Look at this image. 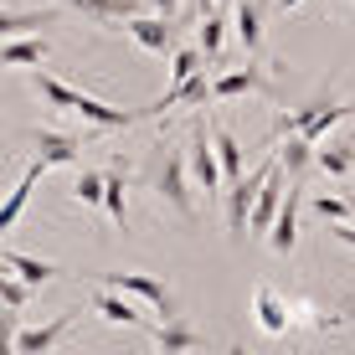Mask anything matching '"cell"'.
Instances as JSON below:
<instances>
[{
    "label": "cell",
    "instance_id": "1",
    "mask_svg": "<svg viewBox=\"0 0 355 355\" xmlns=\"http://www.w3.org/2000/svg\"><path fill=\"white\" fill-rule=\"evenodd\" d=\"M350 108H355V103H340V98H320V103H309V108H299V114H284V119H278V124H273V139H288V134H293V139L320 144L324 134L350 114Z\"/></svg>",
    "mask_w": 355,
    "mask_h": 355
},
{
    "label": "cell",
    "instance_id": "2",
    "mask_svg": "<svg viewBox=\"0 0 355 355\" xmlns=\"http://www.w3.org/2000/svg\"><path fill=\"white\" fill-rule=\"evenodd\" d=\"M273 165L278 160H263L252 175H242V180H227V237H232V248H242L248 242V216H252V201H258V191H263V180L273 175Z\"/></svg>",
    "mask_w": 355,
    "mask_h": 355
},
{
    "label": "cell",
    "instance_id": "3",
    "mask_svg": "<svg viewBox=\"0 0 355 355\" xmlns=\"http://www.w3.org/2000/svg\"><path fill=\"white\" fill-rule=\"evenodd\" d=\"M165 150V165H160V175H155V196L170 206V211L180 216V222H196V196H191V170H186V155L180 150H170V144H160Z\"/></svg>",
    "mask_w": 355,
    "mask_h": 355
},
{
    "label": "cell",
    "instance_id": "4",
    "mask_svg": "<svg viewBox=\"0 0 355 355\" xmlns=\"http://www.w3.org/2000/svg\"><path fill=\"white\" fill-rule=\"evenodd\" d=\"M186 170H191L196 191H206V201H216V196H222V165H216V144H211V119H191Z\"/></svg>",
    "mask_w": 355,
    "mask_h": 355
},
{
    "label": "cell",
    "instance_id": "5",
    "mask_svg": "<svg viewBox=\"0 0 355 355\" xmlns=\"http://www.w3.org/2000/svg\"><path fill=\"white\" fill-rule=\"evenodd\" d=\"M98 288H114L124 299H144L150 309H160V320H180V304L155 273H98Z\"/></svg>",
    "mask_w": 355,
    "mask_h": 355
},
{
    "label": "cell",
    "instance_id": "6",
    "mask_svg": "<svg viewBox=\"0 0 355 355\" xmlns=\"http://www.w3.org/2000/svg\"><path fill=\"white\" fill-rule=\"evenodd\" d=\"M242 93L273 98V78L263 72V62H242V67L222 72V78H211V103H227V98H242Z\"/></svg>",
    "mask_w": 355,
    "mask_h": 355
},
{
    "label": "cell",
    "instance_id": "7",
    "mask_svg": "<svg viewBox=\"0 0 355 355\" xmlns=\"http://www.w3.org/2000/svg\"><path fill=\"white\" fill-rule=\"evenodd\" d=\"M299 206H304V180H288L284 206H278L273 227H268V242H273V252H284V258L299 248Z\"/></svg>",
    "mask_w": 355,
    "mask_h": 355
},
{
    "label": "cell",
    "instance_id": "8",
    "mask_svg": "<svg viewBox=\"0 0 355 355\" xmlns=\"http://www.w3.org/2000/svg\"><path fill=\"white\" fill-rule=\"evenodd\" d=\"M72 114H83V124H93L98 134H108V129H129V124H139V119H144V108H114V103H103V98L78 93Z\"/></svg>",
    "mask_w": 355,
    "mask_h": 355
},
{
    "label": "cell",
    "instance_id": "9",
    "mask_svg": "<svg viewBox=\"0 0 355 355\" xmlns=\"http://www.w3.org/2000/svg\"><path fill=\"white\" fill-rule=\"evenodd\" d=\"M31 144H36L42 170H52V165H78V160H83V139H78V134H62V129H31Z\"/></svg>",
    "mask_w": 355,
    "mask_h": 355
},
{
    "label": "cell",
    "instance_id": "10",
    "mask_svg": "<svg viewBox=\"0 0 355 355\" xmlns=\"http://www.w3.org/2000/svg\"><path fill=\"white\" fill-rule=\"evenodd\" d=\"M232 31L242 42V62L263 57V0H237L232 6Z\"/></svg>",
    "mask_w": 355,
    "mask_h": 355
},
{
    "label": "cell",
    "instance_id": "11",
    "mask_svg": "<svg viewBox=\"0 0 355 355\" xmlns=\"http://www.w3.org/2000/svg\"><path fill=\"white\" fill-rule=\"evenodd\" d=\"M72 324H78V314H57V320L36 324V329H21L16 335V355H52L62 345V335H72Z\"/></svg>",
    "mask_w": 355,
    "mask_h": 355
},
{
    "label": "cell",
    "instance_id": "12",
    "mask_svg": "<svg viewBox=\"0 0 355 355\" xmlns=\"http://www.w3.org/2000/svg\"><path fill=\"white\" fill-rule=\"evenodd\" d=\"M284 191H288V180L278 175V165H273V175L263 180L258 201H252V216H248V242H252V237H268V227H273L278 206H284Z\"/></svg>",
    "mask_w": 355,
    "mask_h": 355
},
{
    "label": "cell",
    "instance_id": "13",
    "mask_svg": "<svg viewBox=\"0 0 355 355\" xmlns=\"http://www.w3.org/2000/svg\"><path fill=\"white\" fill-rule=\"evenodd\" d=\"M252 314H258V329H263V335H288V299H284L273 284H258V288H252Z\"/></svg>",
    "mask_w": 355,
    "mask_h": 355
},
{
    "label": "cell",
    "instance_id": "14",
    "mask_svg": "<svg viewBox=\"0 0 355 355\" xmlns=\"http://www.w3.org/2000/svg\"><path fill=\"white\" fill-rule=\"evenodd\" d=\"M78 16H88L93 26H103V31H114V26H124V21L139 16V0H67Z\"/></svg>",
    "mask_w": 355,
    "mask_h": 355
},
{
    "label": "cell",
    "instance_id": "15",
    "mask_svg": "<svg viewBox=\"0 0 355 355\" xmlns=\"http://www.w3.org/2000/svg\"><path fill=\"white\" fill-rule=\"evenodd\" d=\"M42 175H46V170H42V160H31L26 170H21V180L10 186V196H6V201H0V237H6V232L21 222V211H26V201H31V191H36V180H42Z\"/></svg>",
    "mask_w": 355,
    "mask_h": 355
},
{
    "label": "cell",
    "instance_id": "16",
    "mask_svg": "<svg viewBox=\"0 0 355 355\" xmlns=\"http://www.w3.org/2000/svg\"><path fill=\"white\" fill-rule=\"evenodd\" d=\"M150 345H155V355H191V350L206 345V335H201V329H191L186 320H165L150 335Z\"/></svg>",
    "mask_w": 355,
    "mask_h": 355
},
{
    "label": "cell",
    "instance_id": "17",
    "mask_svg": "<svg viewBox=\"0 0 355 355\" xmlns=\"http://www.w3.org/2000/svg\"><path fill=\"white\" fill-rule=\"evenodd\" d=\"M0 268H10L31 293L46 288L52 278H62V268H57V263H42V258H31V252H0Z\"/></svg>",
    "mask_w": 355,
    "mask_h": 355
},
{
    "label": "cell",
    "instance_id": "18",
    "mask_svg": "<svg viewBox=\"0 0 355 355\" xmlns=\"http://www.w3.org/2000/svg\"><path fill=\"white\" fill-rule=\"evenodd\" d=\"M124 31L134 36L139 46H150V52H175V26H170L165 16H134V21H124Z\"/></svg>",
    "mask_w": 355,
    "mask_h": 355
},
{
    "label": "cell",
    "instance_id": "19",
    "mask_svg": "<svg viewBox=\"0 0 355 355\" xmlns=\"http://www.w3.org/2000/svg\"><path fill=\"white\" fill-rule=\"evenodd\" d=\"M103 211L119 232H129V175H124V165L103 170Z\"/></svg>",
    "mask_w": 355,
    "mask_h": 355
},
{
    "label": "cell",
    "instance_id": "20",
    "mask_svg": "<svg viewBox=\"0 0 355 355\" xmlns=\"http://www.w3.org/2000/svg\"><path fill=\"white\" fill-rule=\"evenodd\" d=\"M93 314H98V320H108V324H124V329H139L144 324V314L134 309V299H124V293H114V288H98L93 293Z\"/></svg>",
    "mask_w": 355,
    "mask_h": 355
},
{
    "label": "cell",
    "instance_id": "21",
    "mask_svg": "<svg viewBox=\"0 0 355 355\" xmlns=\"http://www.w3.org/2000/svg\"><path fill=\"white\" fill-rule=\"evenodd\" d=\"M273 160H278V175H284V180H304V175H309V165H314V144H309V139H293V134H288V139L278 144Z\"/></svg>",
    "mask_w": 355,
    "mask_h": 355
},
{
    "label": "cell",
    "instance_id": "22",
    "mask_svg": "<svg viewBox=\"0 0 355 355\" xmlns=\"http://www.w3.org/2000/svg\"><path fill=\"white\" fill-rule=\"evenodd\" d=\"M52 46L42 36H16V42H0V67H42Z\"/></svg>",
    "mask_w": 355,
    "mask_h": 355
},
{
    "label": "cell",
    "instance_id": "23",
    "mask_svg": "<svg viewBox=\"0 0 355 355\" xmlns=\"http://www.w3.org/2000/svg\"><path fill=\"white\" fill-rule=\"evenodd\" d=\"M36 26H52V10H0V42H16Z\"/></svg>",
    "mask_w": 355,
    "mask_h": 355
},
{
    "label": "cell",
    "instance_id": "24",
    "mask_svg": "<svg viewBox=\"0 0 355 355\" xmlns=\"http://www.w3.org/2000/svg\"><path fill=\"white\" fill-rule=\"evenodd\" d=\"M314 165H320L329 180H340V175H350V170H355V150H350V144H340V139H329V144L314 150Z\"/></svg>",
    "mask_w": 355,
    "mask_h": 355
},
{
    "label": "cell",
    "instance_id": "25",
    "mask_svg": "<svg viewBox=\"0 0 355 355\" xmlns=\"http://www.w3.org/2000/svg\"><path fill=\"white\" fill-rule=\"evenodd\" d=\"M227 26H232V21H222V16H216V10H211V16H201V36H196V46H201V62H222V42H227Z\"/></svg>",
    "mask_w": 355,
    "mask_h": 355
},
{
    "label": "cell",
    "instance_id": "26",
    "mask_svg": "<svg viewBox=\"0 0 355 355\" xmlns=\"http://www.w3.org/2000/svg\"><path fill=\"white\" fill-rule=\"evenodd\" d=\"M211 144H216V165H222V180H242V144L232 139L227 129L211 124Z\"/></svg>",
    "mask_w": 355,
    "mask_h": 355
},
{
    "label": "cell",
    "instance_id": "27",
    "mask_svg": "<svg viewBox=\"0 0 355 355\" xmlns=\"http://www.w3.org/2000/svg\"><path fill=\"white\" fill-rule=\"evenodd\" d=\"M31 88L42 103H52V108H72L78 103V88H67L62 78H52V72H31Z\"/></svg>",
    "mask_w": 355,
    "mask_h": 355
},
{
    "label": "cell",
    "instance_id": "28",
    "mask_svg": "<svg viewBox=\"0 0 355 355\" xmlns=\"http://www.w3.org/2000/svg\"><path fill=\"white\" fill-rule=\"evenodd\" d=\"M196 72H206L201 67V46H175V52H170V83H191Z\"/></svg>",
    "mask_w": 355,
    "mask_h": 355
},
{
    "label": "cell",
    "instance_id": "29",
    "mask_svg": "<svg viewBox=\"0 0 355 355\" xmlns=\"http://www.w3.org/2000/svg\"><path fill=\"white\" fill-rule=\"evenodd\" d=\"M26 304H31V288L21 284L10 268H0V309H16V314H21Z\"/></svg>",
    "mask_w": 355,
    "mask_h": 355
},
{
    "label": "cell",
    "instance_id": "30",
    "mask_svg": "<svg viewBox=\"0 0 355 355\" xmlns=\"http://www.w3.org/2000/svg\"><path fill=\"white\" fill-rule=\"evenodd\" d=\"M72 201L78 206H103V170H83L72 180Z\"/></svg>",
    "mask_w": 355,
    "mask_h": 355
},
{
    "label": "cell",
    "instance_id": "31",
    "mask_svg": "<svg viewBox=\"0 0 355 355\" xmlns=\"http://www.w3.org/2000/svg\"><path fill=\"white\" fill-rule=\"evenodd\" d=\"M314 211H320L324 216V227H340V222H350V211H355V206L345 201V196H314Z\"/></svg>",
    "mask_w": 355,
    "mask_h": 355
},
{
    "label": "cell",
    "instance_id": "32",
    "mask_svg": "<svg viewBox=\"0 0 355 355\" xmlns=\"http://www.w3.org/2000/svg\"><path fill=\"white\" fill-rule=\"evenodd\" d=\"M16 335H21L16 309H0V355H16Z\"/></svg>",
    "mask_w": 355,
    "mask_h": 355
},
{
    "label": "cell",
    "instance_id": "33",
    "mask_svg": "<svg viewBox=\"0 0 355 355\" xmlns=\"http://www.w3.org/2000/svg\"><path fill=\"white\" fill-rule=\"evenodd\" d=\"M329 237H335V242H345V248H355V211H350V222L329 227Z\"/></svg>",
    "mask_w": 355,
    "mask_h": 355
},
{
    "label": "cell",
    "instance_id": "34",
    "mask_svg": "<svg viewBox=\"0 0 355 355\" xmlns=\"http://www.w3.org/2000/svg\"><path fill=\"white\" fill-rule=\"evenodd\" d=\"M150 6H155V16H165V21H170V16H175V6H180V0H150Z\"/></svg>",
    "mask_w": 355,
    "mask_h": 355
},
{
    "label": "cell",
    "instance_id": "35",
    "mask_svg": "<svg viewBox=\"0 0 355 355\" xmlns=\"http://www.w3.org/2000/svg\"><path fill=\"white\" fill-rule=\"evenodd\" d=\"M304 6V0H278V10H284V16H288V10H299Z\"/></svg>",
    "mask_w": 355,
    "mask_h": 355
},
{
    "label": "cell",
    "instance_id": "36",
    "mask_svg": "<svg viewBox=\"0 0 355 355\" xmlns=\"http://www.w3.org/2000/svg\"><path fill=\"white\" fill-rule=\"evenodd\" d=\"M211 6H216V0H196V10H201V16H211Z\"/></svg>",
    "mask_w": 355,
    "mask_h": 355
},
{
    "label": "cell",
    "instance_id": "37",
    "mask_svg": "<svg viewBox=\"0 0 355 355\" xmlns=\"http://www.w3.org/2000/svg\"><path fill=\"white\" fill-rule=\"evenodd\" d=\"M232 355H248V350H242V345H232Z\"/></svg>",
    "mask_w": 355,
    "mask_h": 355
},
{
    "label": "cell",
    "instance_id": "38",
    "mask_svg": "<svg viewBox=\"0 0 355 355\" xmlns=\"http://www.w3.org/2000/svg\"><path fill=\"white\" fill-rule=\"evenodd\" d=\"M216 6H237V0H216Z\"/></svg>",
    "mask_w": 355,
    "mask_h": 355
},
{
    "label": "cell",
    "instance_id": "39",
    "mask_svg": "<svg viewBox=\"0 0 355 355\" xmlns=\"http://www.w3.org/2000/svg\"><path fill=\"white\" fill-rule=\"evenodd\" d=\"M350 324H355V314H350Z\"/></svg>",
    "mask_w": 355,
    "mask_h": 355
},
{
    "label": "cell",
    "instance_id": "40",
    "mask_svg": "<svg viewBox=\"0 0 355 355\" xmlns=\"http://www.w3.org/2000/svg\"><path fill=\"white\" fill-rule=\"evenodd\" d=\"M62 355H72V350H62Z\"/></svg>",
    "mask_w": 355,
    "mask_h": 355
}]
</instances>
